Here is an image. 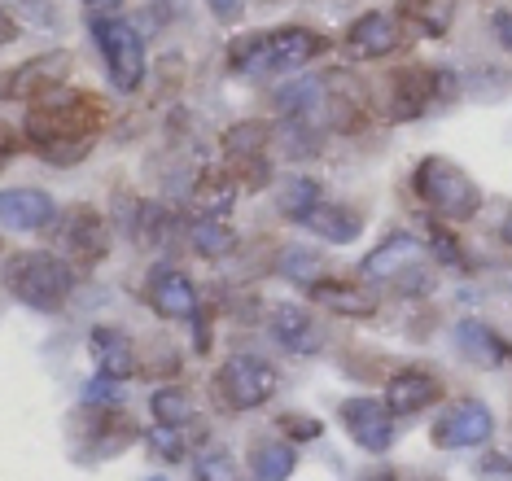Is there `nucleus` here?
<instances>
[{"mask_svg": "<svg viewBox=\"0 0 512 481\" xmlns=\"http://www.w3.org/2000/svg\"><path fill=\"white\" fill-rule=\"evenodd\" d=\"M272 145H276V123L272 119H237L219 132L224 167H250V162H263Z\"/></svg>", "mask_w": 512, "mask_h": 481, "instance_id": "21", "label": "nucleus"}, {"mask_svg": "<svg viewBox=\"0 0 512 481\" xmlns=\"http://www.w3.org/2000/svg\"><path fill=\"white\" fill-rule=\"evenodd\" d=\"M333 53V35H324L307 22H285L272 31H237L224 44V70L232 79H281V75H302L311 62Z\"/></svg>", "mask_w": 512, "mask_h": 481, "instance_id": "2", "label": "nucleus"}, {"mask_svg": "<svg viewBox=\"0 0 512 481\" xmlns=\"http://www.w3.org/2000/svg\"><path fill=\"white\" fill-rule=\"evenodd\" d=\"M79 5H88L92 14H101V9H114V5H119V0H79Z\"/></svg>", "mask_w": 512, "mask_h": 481, "instance_id": "43", "label": "nucleus"}, {"mask_svg": "<svg viewBox=\"0 0 512 481\" xmlns=\"http://www.w3.org/2000/svg\"><path fill=\"white\" fill-rule=\"evenodd\" d=\"M53 232H57V245H62L57 254H62L75 272L97 267L101 258L110 254V237H114L110 219L101 215V210H92V206L62 210V215H57V224H53Z\"/></svg>", "mask_w": 512, "mask_h": 481, "instance_id": "9", "label": "nucleus"}, {"mask_svg": "<svg viewBox=\"0 0 512 481\" xmlns=\"http://www.w3.org/2000/svg\"><path fill=\"white\" fill-rule=\"evenodd\" d=\"M359 481H399L394 473H372V477H359Z\"/></svg>", "mask_w": 512, "mask_h": 481, "instance_id": "44", "label": "nucleus"}, {"mask_svg": "<svg viewBox=\"0 0 512 481\" xmlns=\"http://www.w3.org/2000/svg\"><path fill=\"white\" fill-rule=\"evenodd\" d=\"M429 263V254H425V241L416 237V232H407V228H394L386 232L372 250L359 258V280H368V285H394L403 272H412V267H421Z\"/></svg>", "mask_w": 512, "mask_h": 481, "instance_id": "13", "label": "nucleus"}, {"mask_svg": "<svg viewBox=\"0 0 512 481\" xmlns=\"http://www.w3.org/2000/svg\"><path fill=\"white\" fill-rule=\"evenodd\" d=\"M495 237H499V245H508V250H512V206L504 210V219H499V228H495Z\"/></svg>", "mask_w": 512, "mask_h": 481, "instance_id": "42", "label": "nucleus"}, {"mask_svg": "<svg viewBox=\"0 0 512 481\" xmlns=\"http://www.w3.org/2000/svg\"><path fill=\"white\" fill-rule=\"evenodd\" d=\"M241 193H246V189H241V180L224 167V162H219V167H202V175H197V184H193V193H189L193 215H219V219H228L232 210H237V197Z\"/></svg>", "mask_w": 512, "mask_h": 481, "instance_id": "24", "label": "nucleus"}, {"mask_svg": "<svg viewBox=\"0 0 512 481\" xmlns=\"http://www.w3.org/2000/svg\"><path fill=\"white\" fill-rule=\"evenodd\" d=\"M267 333H272L276 346L294 350V355H320L324 350V333L316 324L311 302L307 307H302V302H276V307L267 311Z\"/></svg>", "mask_w": 512, "mask_h": 481, "instance_id": "18", "label": "nucleus"}, {"mask_svg": "<svg viewBox=\"0 0 512 481\" xmlns=\"http://www.w3.org/2000/svg\"><path fill=\"white\" fill-rule=\"evenodd\" d=\"M281 433H285V442H294V447H302V442H316V438H324V420H316V416H298V412H285L281 420Z\"/></svg>", "mask_w": 512, "mask_h": 481, "instance_id": "35", "label": "nucleus"}, {"mask_svg": "<svg viewBox=\"0 0 512 481\" xmlns=\"http://www.w3.org/2000/svg\"><path fill=\"white\" fill-rule=\"evenodd\" d=\"M71 70H75L71 49L36 53V57H27V62L9 66L5 75H0V101L5 105H36L44 97H53V92H62L66 79H71Z\"/></svg>", "mask_w": 512, "mask_h": 481, "instance_id": "8", "label": "nucleus"}, {"mask_svg": "<svg viewBox=\"0 0 512 481\" xmlns=\"http://www.w3.org/2000/svg\"><path fill=\"white\" fill-rule=\"evenodd\" d=\"M451 342H456L460 359L477 363V368H499V363L512 359V342H504V337H499L491 324L473 320V315L451 328Z\"/></svg>", "mask_w": 512, "mask_h": 481, "instance_id": "25", "label": "nucleus"}, {"mask_svg": "<svg viewBox=\"0 0 512 481\" xmlns=\"http://www.w3.org/2000/svg\"><path fill=\"white\" fill-rule=\"evenodd\" d=\"M119 398H123V381H110L101 372L84 385V407H119Z\"/></svg>", "mask_w": 512, "mask_h": 481, "instance_id": "36", "label": "nucleus"}, {"mask_svg": "<svg viewBox=\"0 0 512 481\" xmlns=\"http://www.w3.org/2000/svg\"><path fill=\"white\" fill-rule=\"evenodd\" d=\"M307 302L311 307H324L333 315H342V320H377L381 315V293L377 285H368V280H346V276H324L316 285L307 289Z\"/></svg>", "mask_w": 512, "mask_h": 481, "instance_id": "15", "label": "nucleus"}, {"mask_svg": "<svg viewBox=\"0 0 512 481\" xmlns=\"http://www.w3.org/2000/svg\"><path fill=\"white\" fill-rule=\"evenodd\" d=\"M425 254L429 263L442 267V272H456V276H469L473 272V254L464 237L451 224H442V219H425Z\"/></svg>", "mask_w": 512, "mask_h": 481, "instance_id": "28", "label": "nucleus"}, {"mask_svg": "<svg viewBox=\"0 0 512 481\" xmlns=\"http://www.w3.org/2000/svg\"><path fill=\"white\" fill-rule=\"evenodd\" d=\"M403 18H412L429 40H447L451 22H456V0H407Z\"/></svg>", "mask_w": 512, "mask_h": 481, "instance_id": "31", "label": "nucleus"}, {"mask_svg": "<svg viewBox=\"0 0 512 481\" xmlns=\"http://www.w3.org/2000/svg\"><path fill=\"white\" fill-rule=\"evenodd\" d=\"M18 35H22V27H18V18H14V14H9V9H5V5H0V49H9V44H14V40H18Z\"/></svg>", "mask_w": 512, "mask_h": 481, "instance_id": "41", "label": "nucleus"}, {"mask_svg": "<svg viewBox=\"0 0 512 481\" xmlns=\"http://www.w3.org/2000/svg\"><path fill=\"white\" fill-rule=\"evenodd\" d=\"M184 241H189V250L202 258V263H224V258L241 250V237H237V228H232V219H219V215H189Z\"/></svg>", "mask_w": 512, "mask_h": 481, "instance_id": "26", "label": "nucleus"}, {"mask_svg": "<svg viewBox=\"0 0 512 481\" xmlns=\"http://www.w3.org/2000/svg\"><path fill=\"white\" fill-rule=\"evenodd\" d=\"M272 272L281 276V280H289V285H298L302 293L316 285V280L333 276V272H329V258H324V250H316V245H302V241H289V245H281V250H276V258H272Z\"/></svg>", "mask_w": 512, "mask_h": 481, "instance_id": "27", "label": "nucleus"}, {"mask_svg": "<svg viewBox=\"0 0 512 481\" xmlns=\"http://www.w3.org/2000/svg\"><path fill=\"white\" fill-rule=\"evenodd\" d=\"M88 350L97 359V372L110 381H127L136 377V342L114 324H97L88 333Z\"/></svg>", "mask_w": 512, "mask_h": 481, "instance_id": "23", "label": "nucleus"}, {"mask_svg": "<svg viewBox=\"0 0 512 481\" xmlns=\"http://www.w3.org/2000/svg\"><path fill=\"white\" fill-rule=\"evenodd\" d=\"M250 481H289L298 473V447L285 438H263L250 447Z\"/></svg>", "mask_w": 512, "mask_h": 481, "instance_id": "29", "label": "nucleus"}, {"mask_svg": "<svg viewBox=\"0 0 512 481\" xmlns=\"http://www.w3.org/2000/svg\"><path fill=\"white\" fill-rule=\"evenodd\" d=\"M499 280H504V285L512 289V267H504V276H499Z\"/></svg>", "mask_w": 512, "mask_h": 481, "instance_id": "46", "label": "nucleus"}, {"mask_svg": "<svg viewBox=\"0 0 512 481\" xmlns=\"http://www.w3.org/2000/svg\"><path fill=\"white\" fill-rule=\"evenodd\" d=\"M381 403L390 407L394 420H399V416H421L434 403H442V377H438V372H429V368H421V363H412V368H399L386 381V394H381Z\"/></svg>", "mask_w": 512, "mask_h": 481, "instance_id": "17", "label": "nucleus"}, {"mask_svg": "<svg viewBox=\"0 0 512 481\" xmlns=\"http://www.w3.org/2000/svg\"><path fill=\"white\" fill-rule=\"evenodd\" d=\"M412 481H438V477H412Z\"/></svg>", "mask_w": 512, "mask_h": 481, "instance_id": "47", "label": "nucleus"}, {"mask_svg": "<svg viewBox=\"0 0 512 481\" xmlns=\"http://www.w3.org/2000/svg\"><path fill=\"white\" fill-rule=\"evenodd\" d=\"M0 280H5L9 298L27 311L57 315L71 302L79 272L57 250H14L0 267Z\"/></svg>", "mask_w": 512, "mask_h": 481, "instance_id": "5", "label": "nucleus"}, {"mask_svg": "<svg viewBox=\"0 0 512 481\" xmlns=\"http://www.w3.org/2000/svg\"><path fill=\"white\" fill-rule=\"evenodd\" d=\"M407 189H412V197L425 206L429 219H442V224H451V228L473 224L486 206L482 184H477L473 175L447 154H425L412 167Z\"/></svg>", "mask_w": 512, "mask_h": 481, "instance_id": "4", "label": "nucleus"}, {"mask_svg": "<svg viewBox=\"0 0 512 481\" xmlns=\"http://www.w3.org/2000/svg\"><path fill=\"white\" fill-rule=\"evenodd\" d=\"M342 49L355 62H386L403 49V18L386 14V9H364L359 18H351V27L342 35Z\"/></svg>", "mask_w": 512, "mask_h": 481, "instance_id": "14", "label": "nucleus"}, {"mask_svg": "<svg viewBox=\"0 0 512 481\" xmlns=\"http://www.w3.org/2000/svg\"><path fill=\"white\" fill-rule=\"evenodd\" d=\"M149 442V455H158L162 464H180L189 460V442H184V429H171V425H154L145 433Z\"/></svg>", "mask_w": 512, "mask_h": 481, "instance_id": "34", "label": "nucleus"}, {"mask_svg": "<svg viewBox=\"0 0 512 481\" xmlns=\"http://www.w3.org/2000/svg\"><path fill=\"white\" fill-rule=\"evenodd\" d=\"M193 477L197 481H246V473H241V464H237V455H232L224 442H211L206 451H197Z\"/></svg>", "mask_w": 512, "mask_h": 481, "instance_id": "33", "label": "nucleus"}, {"mask_svg": "<svg viewBox=\"0 0 512 481\" xmlns=\"http://www.w3.org/2000/svg\"><path fill=\"white\" fill-rule=\"evenodd\" d=\"M206 5V14H211L219 27H241V22H246V9H250V0H202Z\"/></svg>", "mask_w": 512, "mask_h": 481, "instance_id": "37", "label": "nucleus"}, {"mask_svg": "<svg viewBox=\"0 0 512 481\" xmlns=\"http://www.w3.org/2000/svg\"><path fill=\"white\" fill-rule=\"evenodd\" d=\"M149 412H154V425H171V429H189L197 420V398L189 385H158L149 394Z\"/></svg>", "mask_w": 512, "mask_h": 481, "instance_id": "30", "label": "nucleus"}, {"mask_svg": "<svg viewBox=\"0 0 512 481\" xmlns=\"http://www.w3.org/2000/svg\"><path fill=\"white\" fill-rule=\"evenodd\" d=\"M106 127H110L106 97H97V92H88V88H62V92H53V97L27 105L18 132H22V145H27L44 167L71 171L101 145Z\"/></svg>", "mask_w": 512, "mask_h": 481, "instance_id": "1", "label": "nucleus"}, {"mask_svg": "<svg viewBox=\"0 0 512 481\" xmlns=\"http://www.w3.org/2000/svg\"><path fill=\"white\" fill-rule=\"evenodd\" d=\"M429 438H434L438 451H477L495 438V412L482 398H460L434 420Z\"/></svg>", "mask_w": 512, "mask_h": 481, "instance_id": "11", "label": "nucleus"}, {"mask_svg": "<svg viewBox=\"0 0 512 481\" xmlns=\"http://www.w3.org/2000/svg\"><path fill=\"white\" fill-rule=\"evenodd\" d=\"M57 197L36 184L0 189V232H49L57 224Z\"/></svg>", "mask_w": 512, "mask_h": 481, "instance_id": "16", "label": "nucleus"}, {"mask_svg": "<svg viewBox=\"0 0 512 481\" xmlns=\"http://www.w3.org/2000/svg\"><path fill=\"white\" fill-rule=\"evenodd\" d=\"M324 202V184L311 171H285L272 180V210L285 219V224H298Z\"/></svg>", "mask_w": 512, "mask_h": 481, "instance_id": "22", "label": "nucleus"}, {"mask_svg": "<svg viewBox=\"0 0 512 481\" xmlns=\"http://www.w3.org/2000/svg\"><path fill=\"white\" fill-rule=\"evenodd\" d=\"M302 228H307L311 237H320L324 245H355L368 228V210L355 202H329V197H324V202L302 219Z\"/></svg>", "mask_w": 512, "mask_h": 481, "instance_id": "20", "label": "nucleus"}, {"mask_svg": "<svg viewBox=\"0 0 512 481\" xmlns=\"http://www.w3.org/2000/svg\"><path fill=\"white\" fill-rule=\"evenodd\" d=\"M75 425H84V447H92V455H119L127 442L136 438V425L123 407H79Z\"/></svg>", "mask_w": 512, "mask_h": 481, "instance_id": "19", "label": "nucleus"}, {"mask_svg": "<svg viewBox=\"0 0 512 481\" xmlns=\"http://www.w3.org/2000/svg\"><path fill=\"white\" fill-rule=\"evenodd\" d=\"M22 149H27V145H22V132L9 119H0V171H5L9 162L22 154Z\"/></svg>", "mask_w": 512, "mask_h": 481, "instance_id": "38", "label": "nucleus"}, {"mask_svg": "<svg viewBox=\"0 0 512 481\" xmlns=\"http://www.w3.org/2000/svg\"><path fill=\"white\" fill-rule=\"evenodd\" d=\"M145 302L158 320L167 324H189L202 311V293H197L193 276L180 272L176 263H154L145 276Z\"/></svg>", "mask_w": 512, "mask_h": 481, "instance_id": "12", "label": "nucleus"}, {"mask_svg": "<svg viewBox=\"0 0 512 481\" xmlns=\"http://www.w3.org/2000/svg\"><path fill=\"white\" fill-rule=\"evenodd\" d=\"M180 372V350L171 337H145L136 342V377H176Z\"/></svg>", "mask_w": 512, "mask_h": 481, "instance_id": "32", "label": "nucleus"}, {"mask_svg": "<svg viewBox=\"0 0 512 481\" xmlns=\"http://www.w3.org/2000/svg\"><path fill=\"white\" fill-rule=\"evenodd\" d=\"M460 75L451 66H429V62H403L381 79L372 101V119L381 123H416L429 110H447L460 97Z\"/></svg>", "mask_w": 512, "mask_h": 481, "instance_id": "3", "label": "nucleus"}, {"mask_svg": "<svg viewBox=\"0 0 512 481\" xmlns=\"http://www.w3.org/2000/svg\"><path fill=\"white\" fill-rule=\"evenodd\" d=\"M145 481H167V477H145Z\"/></svg>", "mask_w": 512, "mask_h": 481, "instance_id": "48", "label": "nucleus"}, {"mask_svg": "<svg viewBox=\"0 0 512 481\" xmlns=\"http://www.w3.org/2000/svg\"><path fill=\"white\" fill-rule=\"evenodd\" d=\"M0 254H5V241H0Z\"/></svg>", "mask_w": 512, "mask_h": 481, "instance_id": "49", "label": "nucleus"}, {"mask_svg": "<svg viewBox=\"0 0 512 481\" xmlns=\"http://www.w3.org/2000/svg\"><path fill=\"white\" fill-rule=\"evenodd\" d=\"M491 31H495L499 49L512 53V9H495V14H491Z\"/></svg>", "mask_w": 512, "mask_h": 481, "instance_id": "40", "label": "nucleus"}, {"mask_svg": "<svg viewBox=\"0 0 512 481\" xmlns=\"http://www.w3.org/2000/svg\"><path fill=\"white\" fill-rule=\"evenodd\" d=\"M88 35L101 53V66H106V79L114 92L123 97H136L149 79V57H145V35L132 27V18L119 14H92L88 18Z\"/></svg>", "mask_w": 512, "mask_h": 481, "instance_id": "6", "label": "nucleus"}, {"mask_svg": "<svg viewBox=\"0 0 512 481\" xmlns=\"http://www.w3.org/2000/svg\"><path fill=\"white\" fill-rule=\"evenodd\" d=\"M276 385H281V372L272 368L263 355H250V350H237V355H228L224 363L215 368L211 377V394L215 403L224 407V412H254V407H263L267 398L276 394Z\"/></svg>", "mask_w": 512, "mask_h": 481, "instance_id": "7", "label": "nucleus"}, {"mask_svg": "<svg viewBox=\"0 0 512 481\" xmlns=\"http://www.w3.org/2000/svg\"><path fill=\"white\" fill-rule=\"evenodd\" d=\"M180 79H184V57L180 53H167L162 57V66H158V92H176L180 88Z\"/></svg>", "mask_w": 512, "mask_h": 481, "instance_id": "39", "label": "nucleus"}, {"mask_svg": "<svg viewBox=\"0 0 512 481\" xmlns=\"http://www.w3.org/2000/svg\"><path fill=\"white\" fill-rule=\"evenodd\" d=\"M254 5H263V9H276V5H289V0H254Z\"/></svg>", "mask_w": 512, "mask_h": 481, "instance_id": "45", "label": "nucleus"}, {"mask_svg": "<svg viewBox=\"0 0 512 481\" xmlns=\"http://www.w3.org/2000/svg\"><path fill=\"white\" fill-rule=\"evenodd\" d=\"M337 420H342L346 438L368 455H386L394 447V438H399V420H394L390 407L372 394L342 398V403H337Z\"/></svg>", "mask_w": 512, "mask_h": 481, "instance_id": "10", "label": "nucleus"}]
</instances>
